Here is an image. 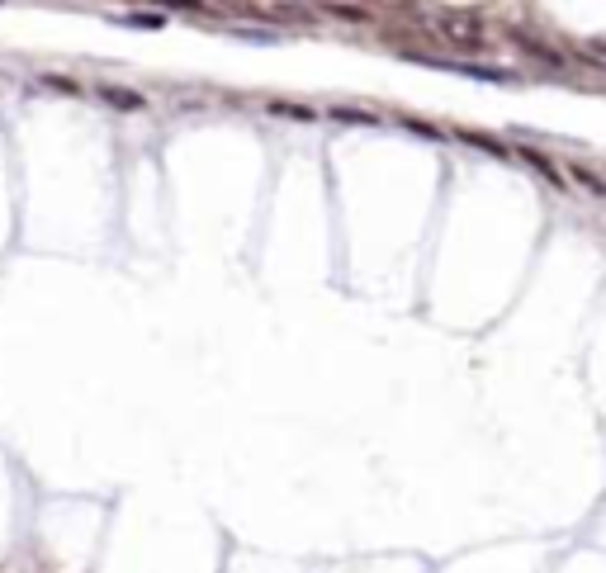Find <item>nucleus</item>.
Segmentation results:
<instances>
[{"label": "nucleus", "mask_w": 606, "mask_h": 573, "mask_svg": "<svg viewBox=\"0 0 606 573\" xmlns=\"http://www.w3.org/2000/svg\"><path fill=\"white\" fill-rule=\"evenodd\" d=\"M100 100H105V105H114V109H143L147 105L138 90H124V86H100Z\"/></svg>", "instance_id": "1"}, {"label": "nucleus", "mask_w": 606, "mask_h": 573, "mask_svg": "<svg viewBox=\"0 0 606 573\" xmlns=\"http://www.w3.org/2000/svg\"><path fill=\"white\" fill-rule=\"evenodd\" d=\"M332 119H346V124H375V114H360V109H332Z\"/></svg>", "instance_id": "3"}, {"label": "nucleus", "mask_w": 606, "mask_h": 573, "mask_svg": "<svg viewBox=\"0 0 606 573\" xmlns=\"http://www.w3.org/2000/svg\"><path fill=\"white\" fill-rule=\"evenodd\" d=\"M270 114H285V119H303V124H308V119H318V114H313V109L308 105H285V100H275V105H270Z\"/></svg>", "instance_id": "2"}]
</instances>
